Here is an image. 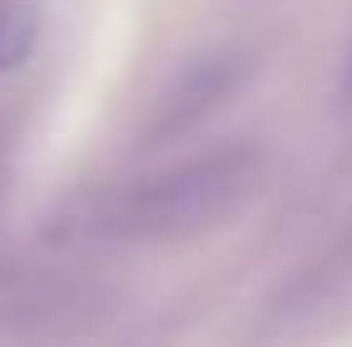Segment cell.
<instances>
[{"label": "cell", "instance_id": "6da1fadb", "mask_svg": "<svg viewBox=\"0 0 352 347\" xmlns=\"http://www.w3.org/2000/svg\"><path fill=\"white\" fill-rule=\"evenodd\" d=\"M256 184V159L250 153H214L179 169L113 184L102 194L82 199L77 235L82 240H113V245H148V240H179L220 225L225 214L250 194Z\"/></svg>", "mask_w": 352, "mask_h": 347}, {"label": "cell", "instance_id": "7a4b0ae2", "mask_svg": "<svg viewBox=\"0 0 352 347\" xmlns=\"http://www.w3.org/2000/svg\"><path fill=\"white\" fill-rule=\"evenodd\" d=\"M41 41V10L36 0H0V77L21 71Z\"/></svg>", "mask_w": 352, "mask_h": 347}]
</instances>
